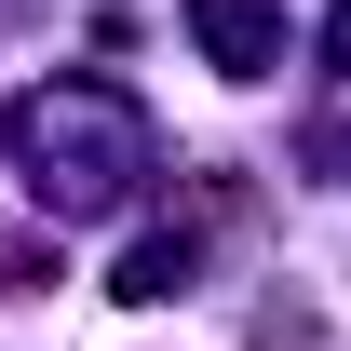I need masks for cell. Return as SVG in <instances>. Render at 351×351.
Wrapping results in <instances>:
<instances>
[{
  "mask_svg": "<svg viewBox=\"0 0 351 351\" xmlns=\"http://www.w3.org/2000/svg\"><path fill=\"white\" fill-rule=\"evenodd\" d=\"M176 284H189V243H135L122 257V298H176Z\"/></svg>",
  "mask_w": 351,
  "mask_h": 351,
  "instance_id": "cell-3",
  "label": "cell"
},
{
  "mask_svg": "<svg viewBox=\"0 0 351 351\" xmlns=\"http://www.w3.org/2000/svg\"><path fill=\"white\" fill-rule=\"evenodd\" d=\"M324 54H338V68H351V14H338V27H324Z\"/></svg>",
  "mask_w": 351,
  "mask_h": 351,
  "instance_id": "cell-4",
  "label": "cell"
},
{
  "mask_svg": "<svg viewBox=\"0 0 351 351\" xmlns=\"http://www.w3.org/2000/svg\"><path fill=\"white\" fill-rule=\"evenodd\" d=\"M189 41L217 54L230 82H270V68H284V14H270V0H189Z\"/></svg>",
  "mask_w": 351,
  "mask_h": 351,
  "instance_id": "cell-2",
  "label": "cell"
},
{
  "mask_svg": "<svg viewBox=\"0 0 351 351\" xmlns=\"http://www.w3.org/2000/svg\"><path fill=\"white\" fill-rule=\"evenodd\" d=\"M14 135H27V149H41V189H54V203H108V189H122V176H135V108H122V95H27V108H14Z\"/></svg>",
  "mask_w": 351,
  "mask_h": 351,
  "instance_id": "cell-1",
  "label": "cell"
}]
</instances>
